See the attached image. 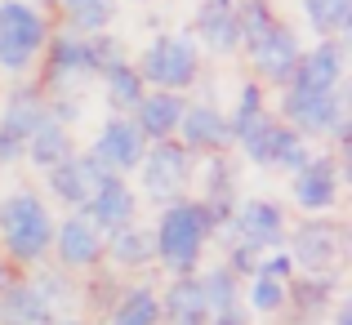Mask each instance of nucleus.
<instances>
[{
  "label": "nucleus",
  "instance_id": "obj_1",
  "mask_svg": "<svg viewBox=\"0 0 352 325\" xmlns=\"http://www.w3.org/2000/svg\"><path fill=\"white\" fill-rule=\"evenodd\" d=\"M210 232L214 227H210L201 201H174V205L161 210V223H156V232H152L156 258H161L174 276H197V263H201V254H206Z\"/></svg>",
  "mask_w": 352,
  "mask_h": 325
},
{
  "label": "nucleus",
  "instance_id": "obj_2",
  "mask_svg": "<svg viewBox=\"0 0 352 325\" xmlns=\"http://www.w3.org/2000/svg\"><path fill=\"white\" fill-rule=\"evenodd\" d=\"M0 245L14 263H41L54 245V218L36 192H14L0 201Z\"/></svg>",
  "mask_w": 352,
  "mask_h": 325
},
{
  "label": "nucleus",
  "instance_id": "obj_3",
  "mask_svg": "<svg viewBox=\"0 0 352 325\" xmlns=\"http://www.w3.org/2000/svg\"><path fill=\"white\" fill-rule=\"evenodd\" d=\"M45 45H50V27L41 9L23 0H0V71H14V76L27 71Z\"/></svg>",
  "mask_w": 352,
  "mask_h": 325
},
{
  "label": "nucleus",
  "instance_id": "obj_4",
  "mask_svg": "<svg viewBox=\"0 0 352 325\" xmlns=\"http://www.w3.org/2000/svg\"><path fill=\"white\" fill-rule=\"evenodd\" d=\"M201 71V54L197 45L188 41V36H156L152 45L143 49V58H138V76H143V85H156V89H170V94H183V89L197 80Z\"/></svg>",
  "mask_w": 352,
  "mask_h": 325
},
{
  "label": "nucleus",
  "instance_id": "obj_5",
  "mask_svg": "<svg viewBox=\"0 0 352 325\" xmlns=\"http://www.w3.org/2000/svg\"><path fill=\"white\" fill-rule=\"evenodd\" d=\"M138 174H143L147 197L161 201V205H174V201H183V192L192 183V152L183 143H174V138L147 143L143 161H138Z\"/></svg>",
  "mask_w": 352,
  "mask_h": 325
},
{
  "label": "nucleus",
  "instance_id": "obj_6",
  "mask_svg": "<svg viewBox=\"0 0 352 325\" xmlns=\"http://www.w3.org/2000/svg\"><path fill=\"white\" fill-rule=\"evenodd\" d=\"M281 111L290 120V129L308 134H330L344 138L348 134V107H344V89H326V94H303V89H285Z\"/></svg>",
  "mask_w": 352,
  "mask_h": 325
},
{
  "label": "nucleus",
  "instance_id": "obj_7",
  "mask_svg": "<svg viewBox=\"0 0 352 325\" xmlns=\"http://www.w3.org/2000/svg\"><path fill=\"white\" fill-rule=\"evenodd\" d=\"M245 49H250V67H254L258 80H267V85H290L294 67H299V54H303L299 49V36H294L281 18H276L267 32L250 36Z\"/></svg>",
  "mask_w": 352,
  "mask_h": 325
},
{
  "label": "nucleus",
  "instance_id": "obj_8",
  "mask_svg": "<svg viewBox=\"0 0 352 325\" xmlns=\"http://www.w3.org/2000/svg\"><path fill=\"white\" fill-rule=\"evenodd\" d=\"M232 232V245L250 249V254H263V249H281L285 240V214L272 201H236V210L223 223Z\"/></svg>",
  "mask_w": 352,
  "mask_h": 325
},
{
  "label": "nucleus",
  "instance_id": "obj_9",
  "mask_svg": "<svg viewBox=\"0 0 352 325\" xmlns=\"http://www.w3.org/2000/svg\"><path fill=\"white\" fill-rule=\"evenodd\" d=\"M143 152H147V138L134 129V120L116 116V120H107V125L98 129L94 152H89V156L103 165V174H120V179H125L129 170H138Z\"/></svg>",
  "mask_w": 352,
  "mask_h": 325
},
{
  "label": "nucleus",
  "instance_id": "obj_10",
  "mask_svg": "<svg viewBox=\"0 0 352 325\" xmlns=\"http://www.w3.org/2000/svg\"><path fill=\"white\" fill-rule=\"evenodd\" d=\"M80 214L94 223L98 232H116V227H129V223H134L138 197L120 174H103V183L89 192V201L80 205Z\"/></svg>",
  "mask_w": 352,
  "mask_h": 325
},
{
  "label": "nucleus",
  "instance_id": "obj_11",
  "mask_svg": "<svg viewBox=\"0 0 352 325\" xmlns=\"http://www.w3.org/2000/svg\"><path fill=\"white\" fill-rule=\"evenodd\" d=\"M344 227L330 218H308L299 232H294V263H303L308 272H335V263L344 258Z\"/></svg>",
  "mask_w": 352,
  "mask_h": 325
},
{
  "label": "nucleus",
  "instance_id": "obj_12",
  "mask_svg": "<svg viewBox=\"0 0 352 325\" xmlns=\"http://www.w3.org/2000/svg\"><path fill=\"white\" fill-rule=\"evenodd\" d=\"M285 89H303V94H326V89H344V45L339 41H321L312 54H299L290 85Z\"/></svg>",
  "mask_w": 352,
  "mask_h": 325
},
{
  "label": "nucleus",
  "instance_id": "obj_13",
  "mask_svg": "<svg viewBox=\"0 0 352 325\" xmlns=\"http://www.w3.org/2000/svg\"><path fill=\"white\" fill-rule=\"evenodd\" d=\"M174 134L183 138L188 152H223L232 143V125L214 103H197V107H183V120Z\"/></svg>",
  "mask_w": 352,
  "mask_h": 325
},
{
  "label": "nucleus",
  "instance_id": "obj_14",
  "mask_svg": "<svg viewBox=\"0 0 352 325\" xmlns=\"http://www.w3.org/2000/svg\"><path fill=\"white\" fill-rule=\"evenodd\" d=\"M294 201L308 214H326L339 201V165L330 156H308V165L294 170Z\"/></svg>",
  "mask_w": 352,
  "mask_h": 325
},
{
  "label": "nucleus",
  "instance_id": "obj_15",
  "mask_svg": "<svg viewBox=\"0 0 352 325\" xmlns=\"http://www.w3.org/2000/svg\"><path fill=\"white\" fill-rule=\"evenodd\" d=\"M183 98L170 94V89H152V94H143L134 103V129L147 138V143H165V138H174V129H179L183 120Z\"/></svg>",
  "mask_w": 352,
  "mask_h": 325
},
{
  "label": "nucleus",
  "instance_id": "obj_16",
  "mask_svg": "<svg viewBox=\"0 0 352 325\" xmlns=\"http://www.w3.org/2000/svg\"><path fill=\"white\" fill-rule=\"evenodd\" d=\"M50 174V188H54V197L63 201V205H85L89 201V192L103 183V165L94 161V156H67V161H58L54 170H45Z\"/></svg>",
  "mask_w": 352,
  "mask_h": 325
},
{
  "label": "nucleus",
  "instance_id": "obj_17",
  "mask_svg": "<svg viewBox=\"0 0 352 325\" xmlns=\"http://www.w3.org/2000/svg\"><path fill=\"white\" fill-rule=\"evenodd\" d=\"M63 258V267H94L98 258H103V232L94 227L85 214L67 218L63 227H54V245Z\"/></svg>",
  "mask_w": 352,
  "mask_h": 325
},
{
  "label": "nucleus",
  "instance_id": "obj_18",
  "mask_svg": "<svg viewBox=\"0 0 352 325\" xmlns=\"http://www.w3.org/2000/svg\"><path fill=\"white\" fill-rule=\"evenodd\" d=\"M335 290H339V276H335V272L290 276V281H285V308L299 312V321H317V317H326Z\"/></svg>",
  "mask_w": 352,
  "mask_h": 325
},
{
  "label": "nucleus",
  "instance_id": "obj_19",
  "mask_svg": "<svg viewBox=\"0 0 352 325\" xmlns=\"http://www.w3.org/2000/svg\"><path fill=\"white\" fill-rule=\"evenodd\" d=\"M80 76H98L94 63V41L89 36H58L50 41V80L63 85V80H80Z\"/></svg>",
  "mask_w": 352,
  "mask_h": 325
},
{
  "label": "nucleus",
  "instance_id": "obj_20",
  "mask_svg": "<svg viewBox=\"0 0 352 325\" xmlns=\"http://www.w3.org/2000/svg\"><path fill=\"white\" fill-rule=\"evenodd\" d=\"M197 36L206 41V49L232 54L241 45V23H236V0H206L197 9Z\"/></svg>",
  "mask_w": 352,
  "mask_h": 325
},
{
  "label": "nucleus",
  "instance_id": "obj_21",
  "mask_svg": "<svg viewBox=\"0 0 352 325\" xmlns=\"http://www.w3.org/2000/svg\"><path fill=\"white\" fill-rule=\"evenodd\" d=\"M161 321H170V325H206L210 321L201 276H174L165 299H161Z\"/></svg>",
  "mask_w": 352,
  "mask_h": 325
},
{
  "label": "nucleus",
  "instance_id": "obj_22",
  "mask_svg": "<svg viewBox=\"0 0 352 325\" xmlns=\"http://www.w3.org/2000/svg\"><path fill=\"white\" fill-rule=\"evenodd\" d=\"M0 325H54V312L32 281L0 285Z\"/></svg>",
  "mask_w": 352,
  "mask_h": 325
},
{
  "label": "nucleus",
  "instance_id": "obj_23",
  "mask_svg": "<svg viewBox=\"0 0 352 325\" xmlns=\"http://www.w3.org/2000/svg\"><path fill=\"white\" fill-rule=\"evenodd\" d=\"M23 156H32V165H41V170H54L58 161H67V156H72V134H67V125L54 116V107H50V116L27 134Z\"/></svg>",
  "mask_w": 352,
  "mask_h": 325
},
{
  "label": "nucleus",
  "instance_id": "obj_24",
  "mask_svg": "<svg viewBox=\"0 0 352 325\" xmlns=\"http://www.w3.org/2000/svg\"><path fill=\"white\" fill-rule=\"evenodd\" d=\"M45 116H50V103H45L41 89H14L9 103H5V116H0V129L27 147V134H32Z\"/></svg>",
  "mask_w": 352,
  "mask_h": 325
},
{
  "label": "nucleus",
  "instance_id": "obj_25",
  "mask_svg": "<svg viewBox=\"0 0 352 325\" xmlns=\"http://www.w3.org/2000/svg\"><path fill=\"white\" fill-rule=\"evenodd\" d=\"M103 249L116 258L120 267H143V263H152V258H156V245H152V236H147L143 227H116V232H107Z\"/></svg>",
  "mask_w": 352,
  "mask_h": 325
},
{
  "label": "nucleus",
  "instance_id": "obj_26",
  "mask_svg": "<svg viewBox=\"0 0 352 325\" xmlns=\"http://www.w3.org/2000/svg\"><path fill=\"white\" fill-rule=\"evenodd\" d=\"M112 325H161V299L147 285H134L116 299L112 308Z\"/></svg>",
  "mask_w": 352,
  "mask_h": 325
},
{
  "label": "nucleus",
  "instance_id": "obj_27",
  "mask_svg": "<svg viewBox=\"0 0 352 325\" xmlns=\"http://www.w3.org/2000/svg\"><path fill=\"white\" fill-rule=\"evenodd\" d=\"M103 89H107V103H112L116 111H134V103L147 94L143 76H138V67H134L129 58L103 71Z\"/></svg>",
  "mask_w": 352,
  "mask_h": 325
},
{
  "label": "nucleus",
  "instance_id": "obj_28",
  "mask_svg": "<svg viewBox=\"0 0 352 325\" xmlns=\"http://www.w3.org/2000/svg\"><path fill=\"white\" fill-rule=\"evenodd\" d=\"M67 36H103L112 27V0H67Z\"/></svg>",
  "mask_w": 352,
  "mask_h": 325
},
{
  "label": "nucleus",
  "instance_id": "obj_29",
  "mask_svg": "<svg viewBox=\"0 0 352 325\" xmlns=\"http://www.w3.org/2000/svg\"><path fill=\"white\" fill-rule=\"evenodd\" d=\"M303 14H308L312 32L335 41L339 32L352 27V0H303Z\"/></svg>",
  "mask_w": 352,
  "mask_h": 325
},
{
  "label": "nucleus",
  "instance_id": "obj_30",
  "mask_svg": "<svg viewBox=\"0 0 352 325\" xmlns=\"http://www.w3.org/2000/svg\"><path fill=\"white\" fill-rule=\"evenodd\" d=\"M201 294H206L210 317H214V312H228V308L241 303V276L232 267H210V272L201 276Z\"/></svg>",
  "mask_w": 352,
  "mask_h": 325
},
{
  "label": "nucleus",
  "instance_id": "obj_31",
  "mask_svg": "<svg viewBox=\"0 0 352 325\" xmlns=\"http://www.w3.org/2000/svg\"><path fill=\"white\" fill-rule=\"evenodd\" d=\"M308 138L299 134V129H290V125H281L276 129V143H272V165L267 170H303L308 165Z\"/></svg>",
  "mask_w": 352,
  "mask_h": 325
},
{
  "label": "nucleus",
  "instance_id": "obj_32",
  "mask_svg": "<svg viewBox=\"0 0 352 325\" xmlns=\"http://www.w3.org/2000/svg\"><path fill=\"white\" fill-rule=\"evenodd\" d=\"M250 308L254 312H281L285 308V281H272V276H258L250 285Z\"/></svg>",
  "mask_w": 352,
  "mask_h": 325
},
{
  "label": "nucleus",
  "instance_id": "obj_33",
  "mask_svg": "<svg viewBox=\"0 0 352 325\" xmlns=\"http://www.w3.org/2000/svg\"><path fill=\"white\" fill-rule=\"evenodd\" d=\"M258 111H263V94H258V85H245V89H241V98H236V111L228 116V125H241V120L258 116Z\"/></svg>",
  "mask_w": 352,
  "mask_h": 325
},
{
  "label": "nucleus",
  "instance_id": "obj_34",
  "mask_svg": "<svg viewBox=\"0 0 352 325\" xmlns=\"http://www.w3.org/2000/svg\"><path fill=\"white\" fill-rule=\"evenodd\" d=\"M254 272L258 276H272V281H290V276H294V258L290 254H267Z\"/></svg>",
  "mask_w": 352,
  "mask_h": 325
},
{
  "label": "nucleus",
  "instance_id": "obj_35",
  "mask_svg": "<svg viewBox=\"0 0 352 325\" xmlns=\"http://www.w3.org/2000/svg\"><path fill=\"white\" fill-rule=\"evenodd\" d=\"M228 267H232L236 276H245V272H254V267H258V254H250V249L232 245V258H228Z\"/></svg>",
  "mask_w": 352,
  "mask_h": 325
},
{
  "label": "nucleus",
  "instance_id": "obj_36",
  "mask_svg": "<svg viewBox=\"0 0 352 325\" xmlns=\"http://www.w3.org/2000/svg\"><path fill=\"white\" fill-rule=\"evenodd\" d=\"M206 325H245V308L236 303V308H228V312H214Z\"/></svg>",
  "mask_w": 352,
  "mask_h": 325
},
{
  "label": "nucleus",
  "instance_id": "obj_37",
  "mask_svg": "<svg viewBox=\"0 0 352 325\" xmlns=\"http://www.w3.org/2000/svg\"><path fill=\"white\" fill-rule=\"evenodd\" d=\"M339 325H352V308H339Z\"/></svg>",
  "mask_w": 352,
  "mask_h": 325
},
{
  "label": "nucleus",
  "instance_id": "obj_38",
  "mask_svg": "<svg viewBox=\"0 0 352 325\" xmlns=\"http://www.w3.org/2000/svg\"><path fill=\"white\" fill-rule=\"evenodd\" d=\"M58 325H85V321H58Z\"/></svg>",
  "mask_w": 352,
  "mask_h": 325
},
{
  "label": "nucleus",
  "instance_id": "obj_39",
  "mask_svg": "<svg viewBox=\"0 0 352 325\" xmlns=\"http://www.w3.org/2000/svg\"><path fill=\"white\" fill-rule=\"evenodd\" d=\"M0 285H5V267H0Z\"/></svg>",
  "mask_w": 352,
  "mask_h": 325
},
{
  "label": "nucleus",
  "instance_id": "obj_40",
  "mask_svg": "<svg viewBox=\"0 0 352 325\" xmlns=\"http://www.w3.org/2000/svg\"><path fill=\"white\" fill-rule=\"evenodd\" d=\"M54 5H67V0H54Z\"/></svg>",
  "mask_w": 352,
  "mask_h": 325
}]
</instances>
